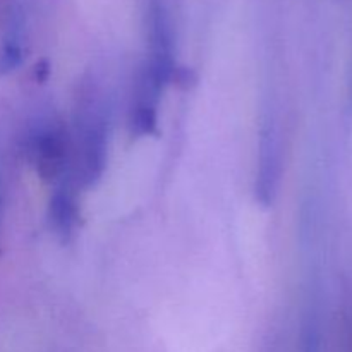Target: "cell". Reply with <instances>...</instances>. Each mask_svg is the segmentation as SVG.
<instances>
[{
    "instance_id": "obj_1",
    "label": "cell",
    "mask_w": 352,
    "mask_h": 352,
    "mask_svg": "<svg viewBox=\"0 0 352 352\" xmlns=\"http://www.w3.org/2000/svg\"><path fill=\"white\" fill-rule=\"evenodd\" d=\"M71 168L82 188L102 179L109 153V131L105 109L93 85H82L74 110V136L71 138Z\"/></svg>"
},
{
    "instance_id": "obj_6",
    "label": "cell",
    "mask_w": 352,
    "mask_h": 352,
    "mask_svg": "<svg viewBox=\"0 0 352 352\" xmlns=\"http://www.w3.org/2000/svg\"><path fill=\"white\" fill-rule=\"evenodd\" d=\"M76 220H78V208H76L74 196L69 186L62 184L50 199L52 227L57 234L67 237L74 230Z\"/></svg>"
},
{
    "instance_id": "obj_5",
    "label": "cell",
    "mask_w": 352,
    "mask_h": 352,
    "mask_svg": "<svg viewBox=\"0 0 352 352\" xmlns=\"http://www.w3.org/2000/svg\"><path fill=\"white\" fill-rule=\"evenodd\" d=\"M280 177V155H278V141L272 126H265L261 131L260 157H258L256 170V198L261 205L268 206L274 203L275 192Z\"/></svg>"
},
{
    "instance_id": "obj_3",
    "label": "cell",
    "mask_w": 352,
    "mask_h": 352,
    "mask_svg": "<svg viewBox=\"0 0 352 352\" xmlns=\"http://www.w3.org/2000/svg\"><path fill=\"white\" fill-rule=\"evenodd\" d=\"M148 43L150 52L144 67L153 74L162 86H167L175 76L174 38L167 12L158 2H153L148 14Z\"/></svg>"
},
{
    "instance_id": "obj_2",
    "label": "cell",
    "mask_w": 352,
    "mask_h": 352,
    "mask_svg": "<svg viewBox=\"0 0 352 352\" xmlns=\"http://www.w3.org/2000/svg\"><path fill=\"white\" fill-rule=\"evenodd\" d=\"M28 153L43 181L57 182L71 167L72 144L67 129L58 122L40 126L31 134Z\"/></svg>"
},
{
    "instance_id": "obj_4",
    "label": "cell",
    "mask_w": 352,
    "mask_h": 352,
    "mask_svg": "<svg viewBox=\"0 0 352 352\" xmlns=\"http://www.w3.org/2000/svg\"><path fill=\"white\" fill-rule=\"evenodd\" d=\"M164 86L146 67H141L133 89L129 110V129L133 136H151L158 129V100Z\"/></svg>"
},
{
    "instance_id": "obj_7",
    "label": "cell",
    "mask_w": 352,
    "mask_h": 352,
    "mask_svg": "<svg viewBox=\"0 0 352 352\" xmlns=\"http://www.w3.org/2000/svg\"><path fill=\"white\" fill-rule=\"evenodd\" d=\"M23 23L19 17L14 16L3 34L2 45H0V74L3 76L16 71L23 62Z\"/></svg>"
},
{
    "instance_id": "obj_8",
    "label": "cell",
    "mask_w": 352,
    "mask_h": 352,
    "mask_svg": "<svg viewBox=\"0 0 352 352\" xmlns=\"http://www.w3.org/2000/svg\"><path fill=\"white\" fill-rule=\"evenodd\" d=\"M301 352H322V333L316 320H308L302 329Z\"/></svg>"
}]
</instances>
